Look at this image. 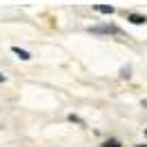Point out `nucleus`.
<instances>
[{"label":"nucleus","instance_id":"nucleus-1","mask_svg":"<svg viewBox=\"0 0 147 147\" xmlns=\"http://www.w3.org/2000/svg\"><path fill=\"white\" fill-rule=\"evenodd\" d=\"M87 31L89 34H100V36H123V31L116 25H96V27H89Z\"/></svg>","mask_w":147,"mask_h":147},{"label":"nucleus","instance_id":"nucleus-2","mask_svg":"<svg viewBox=\"0 0 147 147\" xmlns=\"http://www.w3.org/2000/svg\"><path fill=\"white\" fill-rule=\"evenodd\" d=\"M127 20L131 22V25H145L147 16H143V13H127Z\"/></svg>","mask_w":147,"mask_h":147},{"label":"nucleus","instance_id":"nucleus-3","mask_svg":"<svg viewBox=\"0 0 147 147\" xmlns=\"http://www.w3.org/2000/svg\"><path fill=\"white\" fill-rule=\"evenodd\" d=\"M11 51L18 56L20 60H31V54H29V51H25V49H20V47H11Z\"/></svg>","mask_w":147,"mask_h":147},{"label":"nucleus","instance_id":"nucleus-4","mask_svg":"<svg viewBox=\"0 0 147 147\" xmlns=\"http://www.w3.org/2000/svg\"><path fill=\"white\" fill-rule=\"evenodd\" d=\"M94 9L98 11V13H105V16H111V13H114V7H111V5H94Z\"/></svg>","mask_w":147,"mask_h":147},{"label":"nucleus","instance_id":"nucleus-5","mask_svg":"<svg viewBox=\"0 0 147 147\" xmlns=\"http://www.w3.org/2000/svg\"><path fill=\"white\" fill-rule=\"evenodd\" d=\"M100 147H123V145H120V140H118V138H107V140H105Z\"/></svg>","mask_w":147,"mask_h":147},{"label":"nucleus","instance_id":"nucleus-6","mask_svg":"<svg viewBox=\"0 0 147 147\" xmlns=\"http://www.w3.org/2000/svg\"><path fill=\"white\" fill-rule=\"evenodd\" d=\"M120 76H123V78H129V76H131V67H120Z\"/></svg>","mask_w":147,"mask_h":147},{"label":"nucleus","instance_id":"nucleus-7","mask_svg":"<svg viewBox=\"0 0 147 147\" xmlns=\"http://www.w3.org/2000/svg\"><path fill=\"white\" fill-rule=\"evenodd\" d=\"M67 118H69V120H74V123H80V125H83V120L78 118V116H74V114H69V116H67Z\"/></svg>","mask_w":147,"mask_h":147},{"label":"nucleus","instance_id":"nucleus-8","mask_svg":"<svg viewBox=\"0 0 147 147\" xmlns=\"http://www.w3.org/2000/svg\"><path fill=\"white\" fill-rule=\"evenodd\" d=\"M5 80H7V78H5V74H0V83H5Z\"/></svg>","mask_w":147,"mask_h":147},{"label":"nucleus","instance_id":"nucleus-9","mask_svg":"<svg viewBox=\"0 0 147 147\" xmlns=\"http://www.w3.org/2000/svg\"><path fill=\"white\" fill-rule=\"evenodd\" d=\"M138 147H147V145H138Z\"/></svg>","mask_w":147,"mask_h":147},{"label":"nucleus","instance_id":"nucleus-10","mask_svg":"<svg viewBox=\"0 0 147 147\" xmlns=\"http://www.w3.org/2000/svg\"><path fill=\"white\" fill-rule=\"evenodd\" d=\"M145 136H147V129H145Z\"/></svg>","mask_w":147,"mask_h":147}]
</instances>
